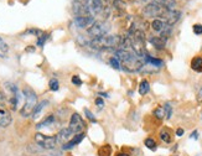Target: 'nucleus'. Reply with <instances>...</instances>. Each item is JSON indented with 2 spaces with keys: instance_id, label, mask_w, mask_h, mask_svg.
Segmentation results:
<instances>
[{
  "instance_id": "5",
  "label": "nucleus",
  "mask_w": 202,
  "mask_h": 156,
  "mask_svg": "<svg viewBox=\"0 0 202 156\" xmlns=\"http://www.w3.org/2000/svg\"><path fill=\"white\" fill-rule=\"evenodd\" d=\"M35 141H36L37 145H40L42 149H46V150H53L57 146L56 136L43 135L41 133H37L35 135Z\"/></svg>"
},
{
  "instance_id": "38",
  "label": "nucleus",
  "mask_w": 202,
  "mask_h": 156,
  "mask_svg": "<svg viewBox=\"0 0 202 156\" xmlns=\"http://www.w3.org/2000/svg\"><path fill=\"white\" fill-rule=\"evenodd\" d=\"M115 156H132V155L127 154V152H118V154H115Z\"/></svg>"
},
{
  "instance_id": "33",
  "label": "nucleus",
  "mask_w": 202,
  "mask_h": 156,
  "mask_svg": "<svg viewBox=\"0 0 202 156\" xmlns=\"http://www.w3.org/2000/svg\"><path fill=\"white\" fill-rule=\"evenodd\" d=\"M0 50H2V51H4V52H6L8 51V45L2 40V39H0Z\"/></svg>"
},
{
  "instance_id": "19",
  "label": "nucleus",
  "mask_w": 202,
  "mask_h": 156,
  "mask_svg": "<svg viewBox=\"0 0 202 156\" xmlns=\"http://www.w3.org/2000/svg\"><path fill=\"white\" fill-rule=\"evenodd\" d=\"M149 90H150V83L146 80H143L140 82V84H139V94L145 96V94L149 93Z\"/></svg>"
},
{
  "instance_id": "4",
  "label": "nucleus",
  "mask_w": 202,
  "mask_h": 156,
  "mask_svg": "<svg viewBox=\"0 0 202 156\" xmlns=\"http://www.w3.org/2000/svg\"><path fill=\"white\" fill-rule=\"evenodd\" d=\"M4 87H5L6 92L9 93V103L11 105V109L12 110H16V108L20 103V99H21V94H20L18 87L11 82H6L4 84Z\"/></svg>"
},
{
  "instance_id": "35",
  "label": "nucleus",
  "mask_w": 202,
  "mask_h": 156,
  "mask_svg": "<svg viewBox=\"0 0 202 156\" xmlns=\"http://www.w3.org/2000/svg\"><path fill=\"white\" fill-rule=\"evenodd\" d=\"M197 100H198V102H202V86H201V88H200V90H198V93H197Z\"/></svg>"
},
{
  "instance_id": "17",
  "label": "nucleus",
  "mask_w": 202,
  "mask_h": 156,
  "mask_svg": "<svg viewBox=\"0 0 202 156\" xmlns=\"http://www.w3.org/2000/svg\"><path fill=\"white\" fill-rule=\"evenodd\" d=\"M55 121H56V119H55V117L53 115H49L47 118H45L41 123H39L37 124V129H41V128H46V127H50V125H52V124H55Z\"/></svg>"
},
{
  "instance_id": "9",
  "label": "nucleus",
  "mask_w": 202,
  "mask_h": 156,
  "mask_svg": "<svg viewBox=\"0 0 202 156\" xmlns=\"http://www.w3.org/2000/svg\"><path fill=\"white\" fill-rule=\"evenodd\" d=\"M86 6L88 9V12L92 15L99 14L103 10V3L102 0H86Z\"/></svg>"
},
{
  "instance_id": "3",
  "label": "nucleus",
  "mask_w": 202,
  "mask_h": 156,
  "mask_svg": "<svg viewBox=\"0 0 202 156\" xmlns=\"http://www.w3.org/2000/svg\"><path fill=\"white\" fill-rule=\"evenodd\" d=\"M111 30V25L105 21H94L91 27H88V35L93 39H98L108 35Z\"/></svg>"
},
{
  "instance_id": "29",
  "label": "nucleus",
  "mask_w": 202,
  "mask_h": 156,
  "mask_svg": "<svg viewBox=\"0 0 202 156\" xmlns=\"http://www.w3.org/2000/svg\"><path fill=\"white\" fill-rule=\"evenodd\" d=\"M114 6L117 9H120V10H124L127 8V4L123 2V0H114Z\"/></svg>"
},
{
  "instance_id": "30",
  "label": "nucleus",
  "mask_w": 202,
  "mask_h": 156,
  "mask_svg": "<svg viewBox=\"0 0 202 156\" xmlns=\"http://www.w3.org/2000/svg\"><path fill=\"white\" fill-rule=\"evenodd\" d=\"M72 83L77 87H81L82 86V80L80 78V76H73L72 77Z\"/></svg>"
},
{
  "instance_id": "13",
  "label": "nucleus",
  "mask_w": 202,
  "mask_h": 156,
  "mask_svg": "<svg viewBox=\"0 0 202 156\" xmlns=\"http://www.w3.org/2000/svg\"><path fill=\"white\" fill-rule=\"evenodd\" d=\"M11 114L5 110V109H0V128H6L11 124Z\"/></svg>"
},
{
  "instance_id": "24",
  "label": "nucleus",
  "mask_w": 202,
  "mask_h": 156,
  "mask_svg": "<svg viewBox=\"0 0 202 156\" xmlns=\"http://www.w3.org/2000/svg\"><path fill=\"white\" fill-rule=\"evenodd\" d=\"M164 113H165V118L166 119H170V118H171V115H173V107L171 105H170L169 103H166L164 107Z\"/></svg>"
},
{
  "instance_id": "12",
  "label": "nucleus",
  "mask_w": 202,
  "mask_h": 156,
  "mask_svg": "<svg viewBox=\"0 0 202 156\" xmlns=\"http://www.w3.org/2000/svg\"><path fill=\"white\" fill-rule=\"evenodd\" d=\"M84 133H80V134H76L71 140H70V141H67L66 144H63V145H62V150H72L76 145H78L81 141H82V140L84 139Z\"/></svg>"
},
{
  "instance_id": "14",
  "label": "nucleus",
  "mask_w": 202,
  "mask_h": 156,
  "mask_svg": "<svg viewBox=\"0 0 202 156\" xmlns=\"http://www.w3.org/2000/svg\"><path fill=\"white\" fill-rule=\"evenodd\" d=\"M150 43L154 46L155 49H158V50H163L164 47H165V43H166V41L163 39V37H156V36H152V37H150Z\"/></svg>"
},
{
  "instance_id": "7",
  "label": "nucleus",
  "mask_w": 202,
  "mask_h": 156,
  "mask_svg": "<svg viewBox=\"0 0 202 156\" xmlns=\"http://www.w3.org/2000/svg\"><path fill=\"white\" fill-rule=\"evenodd\" d=\"M160 16H163V18L165 19V22H166L167 26H173V25H175V24L180 20V18H181V11H179V10H176V9H174V10L164 9Z\"/></svg>"
},
{
  "instance_id": "31",
  "label": "nucleus",
  "mask_w": 202,
  "mask_h": 156,
  "mask_svg": "<svg viewBox=\"0 0 202 156\" xmlns=\"http://www.w3.org/2000/svg\"><path fill=\"white\" fill-rule=\"evenodd\" d=\"M193 32L196 35H202V25L201 24H195L193 25Z\"/></svg>"
},
{
  "instance_id": "22",
  "label": "nucleus",
  "mask_w": 202,
  "mask_h": 156,
  "mask_svg": "<svg viewBox=\"0 0 202 156\" xmlns=\"http://www.w3.org/2000/svg\"><path fill=\"white\" fill-rule=\"evenodd\" d=\"M49 104V102L47 100H42L41 103H39L37 105H36V108H35V110H34V113H33V115H34V118L36 119L37 117H39V114L43 110V108L46 107V105H47Z\"/></svg>"
},
{
  "instance_id": "26",
  "label": "nucleus",
  "mask_w": 202,
  "mask_h": 156,
  "mask_svg": "<svg viewBox=\"0 0 202 156\" xmlns=\"http://www.w3.org/2000/svg\"><path fill=\"white\" fill-rule=\"evenodd\" d=\"M109 65L113 67V68H115V70H119L122 66H120V62H119V59L115 57V56H113V57H111L109 58Z\"/></svg>"
},
{
  "instance_id": "21",
  "label": "nucleus",
  "mask_w": 202,
  "mask_h": 156,
  "mask_svg": "<svg viewBox=\"0 0 202 156\" xmlns=\"http://www.w3.org/2000/svg\"><path fill=\"white\" fill-rule=\"evenodd\" d=\"M112 155V146L111 145H103L98 149V156H111Z\"/></svg>"
},
{
  "instance_id": "11",
  "label": "nucleus",
  "mask_w": 202,
  "mask_h": 156,
  "mask_svg": "<svg viewBox=\"0 0 202 156\" xmlns=\"http://www.w3.org/2000/svg\"><path fill=\"white\" fill-rule=\"evenodd\" d=\"M74 22L80 29H84L94 22V19H93L92 15H81V16H76Z\"/></svg>"
},
{
  "instance_id": "16",
  "label": "nucleus",
  "mask_w": 202,
  "mask_h": 156,
  "mask_svg": "<svg viewBox=\"0 0 202 156\" xmlns=\"http://www.w3.org/2000/svg\"><path fill=\"white\" fill-rule=\"evenodd\" d=\"M159 136H160V139L163 140V141H164L165 144H170V143H171V141H173V136H171V131H170L169 129H163V130L160 131Z\"/></svg>"
},
{
  "instance_id": "8",
  "label": "nucleus",
  "mask_w": 202,
  "mask_h": 156,
  "mask_svg": "<svg viewBox=\"0 0 202 156\" xmlns=\"http://www.w3.org/2000/svg\"><path fill=\"white\" fill-rule=\"evenodd\" d=\"M163 10H164V8L160 6L159 4L150 3L143 9V15L146 16V18H156V16H160Z\"/></svg>"
},
{
  "instance_id": "27",
  "label": "nucleus",
  "mask_w": 202,
  "mask_h": 156,
  "mask_svg": "<svg viewBox=\"0 0 202 156\" xmlns=\"http://www.w3.org/2000/svg\"><path fill=\"white\" fill-rule=\"evenodd\" d=\"M84 115H86V118H87L89 121H92V123H97L96 117L93 115V113L89 110V109H87V108H84Z\"/></svg>"
},
{
  "instance_id": "2",
  "label": "nucleus",
  "mask_w": 202,
  "mask_h": 156,
  "mask_svg": "<svg viewBox=\"0 0 202 156\" xmlns=\"http://www.w3.org/2000/svg\"><path fill=\"white\" fill-rule=\"evenodd\" d=\"M120 37L115 35H105L103 37L98 39H93L89 42V46L93 50H108V49H113L120 45Z\"/></svg>"
},
{
  "instance_id": "23",
  "label": "nucleus",
  "mask_w": 202,
  "mask_h": 156,
  "mask_svg": "<svg viewBox=\"0 0 202 156\" xmlns=\"http://www.w3.org/2000/svg\"><path fill=\"white\" fill-rule=\"evenodd\" d=\"M144 145L150 150H156V141L152 137H146L144 140Z\"/></svg>"
},
{
  "instance_id": "28",
  "label": "nucleus",
  "mask_w": 202,
  "mask_h": 156,
  "mask_svg": "<svg viewBox=\"0 0 202 156\" xmlns=\"http://www.w3.org/2000/svg\"><path fill=\"white\" fill-rule=\"evenodd\" d=\"M49 86H50V89L53 90V92L58 90V88H60V83H58V81L56 80V78H52V80L50 81V83H49Z\"/></svg>"
},
{
  "instance_id": "18",
  "label": "nucleus",
  "mask_w": 202,
  "mask_h": 156,
  "mask_svg": "<svg viewBox=\"0 0 202 156\" xmlns=\"http://www.w3.org/2000/svg\"><path fill=\"white\" fill-rule=\"evenodd\" d=\"M144 57H145V61L148 62L149 65H151V66H154V67H156V68H160V67L164 65V62H163L161 59L154 58V57H151V56H149V55H145Z\"/></svg>"
},
{
  "instance_id": "36",
  "label": "nucleus",
  "mask_w": 202,
  "mask_h": 156,
  "mask_svg": "<svg viewBox=\"0 0 202 156\" xmlns=\"http://www.w3.org/2000/svg\"><path fill=\"white\" fill-rule=\"evenodd\" d=\"M183 133H185V131H183V129L179 128V129L176 130V136H179V137H180V136H182V135H183Z\"/></svg>"
},
{
  "instance_id": "32",
  "label": "nucleus",
  "mask_w": 202,
  "mask_h": 156,
  "mask_svg": "<svg viewBox=\"0 0 202 156\" xmlns=\"http://www.w3.org/2000/svg\"><path fill=\"white\" fill-rule=\"evenodd\" d=\"M49 39V35H42V36H40L39 37V40H37V45L39 46H43V43H45V41Z\"/></svg>"
},
{
  "instance_id": "6",
  "label": "nucleus",
  "mask_w": 202,
  "mask_h": 156,
  "mask_svg": "<svg viewBox=\"0 0 202 156\" xmlns=\"http://www.w3.org/2000/svg\"><path fill=\"white\" fill-rule=\"evenodd\" d=\"M70 130L76 135V134H80L83 131V129L86 128V124L82 119V117L80 114L74 113L72 117H71V120H70V125H68Z\"/></svg>"
},
{
  "instance_id": "10",
  "label": "nucleus",
  "mask_w": 202,
  "mask_h": 156,
  "mask_svg": "<svg viewBox=\"0 0 202 156\" xmlns=\"http://www.w3.org/2000/svg\"><path fill=\"white\" fill-rule=\"evenodd\" d=\"M72 135H73V133L70 130V128H63V129H61L55 136H56V140H57V144L63 145L67 141H70Z\"/></svg>"
},
{
  "instance_id": "1",
  "label": "nucleus",
  "mask_w": 202,
  "mask_h": 156,
  "mask_svg": "<svg viewBox=\"0 0 202 156\" xmlns=\"http://www.w3.org/2000/svg\"><path fill=\"white\" fill-rule=\"evenodd\" d=\"M22 93H24V97H25V103H24L21 110H20V114H21V117L27 118L30 115H33L35 108L37 105V94L35 93V90H33L29 87H26L22 90Z\"/></svg>"
},
{
  "instance_id": "20",
  "label": "nucleus",
  "mask_w": 202,
  "mask_h": 156,
  "mask_svg": "<svg viewBox=\"0 0 202 156\" xmlns=\"http://www.w3.org/2000/svg\"><path fill=\"white\" fill-rule=\"evenodd\" d=\"M151 27H152L154 31H156V32H161V31L164 30V27H165V24H164V21L160 20V19H155V20L151 22Z\"/></svg>"
},
{
  "instance_id": "15",
  "label": "nucleus",
  "mask_w": 202,
  "mask_h": 156,
  "mask_svg": "<svg viewBox=\"0 0 202 156\" xmlns=\"http://www.w3.org/2000/svg\"><path fill=\"white\" fill-rule=\"evenodd\" d=\"M191 68L196 72H202V57L201 56H195L191 59Z\"/></svg>"
},
{
  "instance_id": "25",
  "label": "nucleus",
  "mask_w": 202,
  "mask_h": 156,
  "mask_svg": "<svg viewBox=\"0 0 202 156\" xmlns=\"http://www.w3.org/2000/svg\"><path fill=\"white\" fill-rule=\"evenodd\" d=\"M154 117H155V118H158L159 120H161L163 118H165L164 108H163V107H159V108L155 109V110H154Z\"/></svg>"
},
{
  "instance_id": "37",
  "label": "nucleus",
  "mask_w": 202,
  "mask_h": 156,
  "mask_svg": "<svg viewBox=\"0 0 202 156\" xmlns=\"http://www.w3.org/2000/svg\"><path fill=\"white\" fill-rule=\"evenodd\" d=\"M197 135H198V133H197V131H193V133L191 134V139H195V140H197V139H198V136H197Z\"/></svg>"
},
{
  "instance_id": "39",
  "label": "nucleus",
  "mask_w": 202,
  "mask_h": 156,
  "mask_svg": "<svg viewBox=\"0 0 202 156\" xmlns=\"http://www.w3.org/2000/svg\"><path fill=\"white\" fill-rule=\"evenodd\" d=\"M201 156H202V155H201Z\"/></svg>"
},
{
  "instance_id": "34",
  "label": "nucleus",
  "mask_w": 202,
  "mask_h": 156,
  "mask_svg": "<svg viewBox=\"0 0 202 156\" xmlns=\"http://www.w3.org/2000/svg\"><path fill=\"white\" fill-rule=\"evenodd\" d=\"M96 105L98 108H103L104 107V102L102 100V98H96Z\"/></svg>"
}]
</instances>
